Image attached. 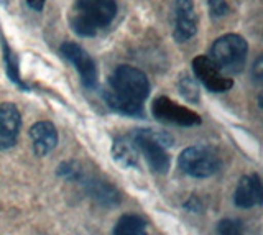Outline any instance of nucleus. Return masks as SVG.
<instances>
[{
  "instance_id": "nucleus-16",
  "label": "nucleus",
  "mask_w": 263,
  "mask_h": 235,
  "mask_svg": "<svg viewBox=\"0 0 263 235\" xmlns=\"http://www.w3.org/2000/svg\"><path fill=\"white\" fill-rule=\"evenodd\" d=\"M217 232L219 235H243L242 224L238 221H232V219L220 221L217 225Z\"/></svg>"
},
{
  "instance_id": "nucleus-18",
  "label": "nucleus",
  "mask_w": 263,
  "mask_h": 235,
  "mask_svg": "<svg viewBox=\"0 0 263 235\" xmlns=\"http://www.w3.org/2000/svg\"><path fill=\"white\" fill-rule=\"evenodd\" d=\"M208 5L214 17H224L229 12V5L226 0H208Z\"/></svg>"
},
{
  "instance_id": "nucleus-13",
  "label": "nucleus",
  "mask_w": 263,
  "mask_h": 235,
  "mask_svg": "<svg viewBox=\"0 0 263 235\" xmlns=\"http://www.w3.org/2000/svg\"><path fill=\"white\" fill-rule=\"evenodd\" d=\"M30 136L33 142V150L38 156H45L53 151L58 145V132L51 122H36L30 128Z\"/></svg>"
},
{
  "instance_id": "nucleus-15",
  "label": "nucleus",
  "mask_w": 263,
  "mask_h": 235,
  "mask_svg": "<svg viewBox=\"0 0 263 235\" xmlns=\"http://www.w3.org/2000/svg\"><path fill=\"white\" fill-rule=\"evenodd\" d=\"M114 235H146V221L135 214L122 216L114 227Z\"/></svg>"
},
{
  "instance_id": "nucleus-19",
  "label": "nucleus",
  "mask_w": 263,
  "mask_h": 235,
  "mask_svg": "<svg viewBox=\"0 0 263 235\" xmlns=\"http://www.w3.org/2000/svg\"><path fill=\"white\" fill-rule=\"evenodd\" d=\"M261 69H263V58L260 56V58L257 60V63L253 64V77L257 81L261 79Z\"/></svg>"
},
{
  "instance_id": "nucleus-11",
  "label": "nucleus",
  "mask_w": 263,
  "mask_h": 235,
  "mask_svg": "<svg viewBox=\"0 0 263 235\" xmlns=\"http://www.w3.org/2000/svg\"><path fill=\"white\" fill-rule=\"evenodd\" d=\"M22 117L15 104H0V150L12 148L20 135Z\"/></svg>"
},
{
  "instance_id": "nucleus-3",
  "label": "nucleus",
  "mask_w": 263,
  "mask_h": 235,
  "mask_svg": "<svg viewBox=\"0 0 263 235\" xmlns=\"http://www.w3.org/2000/svg\"><path fill=\"white\" fill-rule=\"evenodd\" d=\"M138 153L145 156L148 166L155 173L164 174L170 169L168 148L173 145V139L164 132H156L152 128H142L130 133Z\"/></svg>"
},
{
  "instance_id": "nucleus-9",
  "label": "nucleus",
  "mask_w": 263,
  "mask_h": 235,
  "mask_svg": "<svg viewBox=\"0 0 263 235\" xmlns=\"http://www.w3.org/2000/svg\"><path fill=\"white\" fill-rule=\"evenodd\" d=\"M61 53L64 58H68L74 64V68L78 69L84 86L94 87L97 83V69H96V64H94L92 58L86 53V50H82V48L76 43L68 42V43L61 45Z\"/></svg>"
},
{
  "instance_id": "nucleus-4",
  "label": "nucleus",
  "mask_w": 263,
  "mask_h": 235,
  "mask_svg": "<svg viewBox=\"0 0 263 235\" xmlns=\"http://www.w3.org/2000/svg\"><path fill=\"white\" fill-rule=\"evenodd\" d=\"M58 173L64 178H68L71 181H78L79 184L84 186L86 192L94 201H97L101 206L114 207L120 202V192L115 189L112 184L105 183L104 180H101V178H97V176L86 174L78 163H64L60 166Z\"/></svg>"
},
{
  "instance_id": "nucleus-17",
  "label": "nucleus",
  "mask_w": 263,
  "mask_h": 235,
  "mask_svg": "<svg viewBox=\"0 0 263 235\" xmlns=\"http://www.w3.org/2000/svg\"><path fill=\"white\" fill-rule=\"evenodd\" d=\"M179 87H181V91H183V95L186 97V99L189 101H199V89H197V86L194 84V81L191 77H183L181 79V83H179Z\"/></svg>"
},
{
  "instance_id": "nucleus-5",
  "label": "nucleus",
  "mask_w": 263,
  "mask_h": 235,
  "mask_svg": "<svg viewBox=\"0 0 263 235\" xmlns=\"http://www.w3.org/2000/svg\"><path fill=\"white\" fill-rule=\"evenodd\" d=\"M249 46L240 35H224L216 40L211 48V60L220 71L237 72L243 68Z\"/></svg>"
},
{
  "instance_id": "nucleus-6",
  "label": "nucleus",
  "mask_w": 263,
  "mask_h": 235,
  "mask_svg": "<svg viewBox=\"0 0 263 235\" xmlns=\"http://www.w3.org/2000/svg\"><path fill=\"white\" fill-rule=\"evenodd\" d=\"M179 169L193 178H208L220 169V158L209 147H189L181 151L178 158Z\"/></svg>"
},
{
  "instance_id": "nucleus-12",
  "label": "nucleus",
  "mask_w": 263,
  "mask_h": 235,
  "mask_svg": "<svg viewBox=\"0 0 263 235\" xmlns=\"http://www.w3.org/2000/svg\"><path fill=\"white\" fill-rule=\"evenodd\" d=\"M261 201H263V191H261V181L258 174L243 176L235 188L234 202L242 209H250L253 206L261 204Z\"/></svg>"
},
{
  "instance_id": "nucleus-7",
  "label": "nucleus",
  "mask_w": 263,
  "mask_h": 235,
  "mask_svg": "<svg viewBox=\"0 0 263 235\" xmlns=\"http://www.w3.org/2000/svg\"><path fill=\"white\" fill-rule=\"evenodd\" d=\"M153 115L161 122L175 124L179 127H193L201 124V117L191 109L179 105L178 102L168 99V97H156L153 102Z\"/></svg>"
},
{
  "instance_id": "nucleus-21",
  "label": "nucleus",
  "mask_w": 263,
  "mask_h": 235,
  "mask_svg": "<svg viewBox=\"0 0 263 235\" xmlns=\"http://www.w3.org/2000/svg\"><path fill=\"white\" fill-rule=\"evenodd\" d=\"M2 2H4V4H8V2H10V0H2Z\"/></svg>"
},
{
  "instance_id": "nucleus-1",
  "label": "nucleus",
  "mask_w": 263,
  "mask_h": 235,
  "mask_svg": "<svg viewBox=\"0 0 263 235\" xmlns=\"http://www.w3.org/2000/svg\"><path fill=\"white\" fill-rule=\"evenodd\" d=\"M150 92V83L137 68L123 66L115 68L109 77L105 89V101L114 110H119L127 115H142L143 102Z\"/></svg>"
},
{
  "instance_id": "nucleus-10",
  "label": "nucleus",
  "mask_w": 263,
  "mask_h": 235,
  "mask_svg": "<svg viewBox=\"0 0 263 235\" xmlns=\"http://www.w3.org/2000/svg\"><path fill=\"white\" fill-rule=\"evenodd\" d=\"M197 31V15L193 0H175V38L183 43Z\"/></svg>"
},
{
  "instance_id": "nucleus-8",
  "label": "nucleus",
  "mask_w": 263,
  "mask_h": 235,
  "mask_svg": "<svg viewBox=\"0 0 263 235\" xmlns=\"http://www.w3.org/2000/svg\"><path fill=\"white\" fill-rule=\"evenodd\" d=\"M193 68L196 77L212 92H226L232 87V79L222 74L217 64L211 58H208V56H197V58H194Z\"/></svg>"
},
{
  "instance_id": "nucleus-20",
  "label": "nucleus",
  "mask_w": 263,
  "mask_h": 235,
  "mask_svg": "<svg viewBox=\"0 0 263 235\" xmlns=\"http://www.w3.org/2000/svg\"><path fill=\"white\" fill-rule=\"evenodd\" d=\"M27 4L31 7L33 10L40 12V10H43V7H45V0H27Z\"/></svg>"
},
{
  "instance_id": "nucleus-2",
  "label": "nucleus",
  "mask_w": 263,
  "mask_h": 235,
  "mask_svg": "<svg viewBox=\"0 0 263 235\" xmlns=\"http://www.w3.org/2000/svg\"><path fill=\"white\" fill-rule=\"evenodd\" d=\"M117 15L115 0H76L69 13V25L81 36H96Z\"/></svg>"
},
{
  "instance_id": "nucleus-14",
  "label": "nucleus",
  "mask_w": 263,
  "mask_h": 235,
  "mask_svg": "<svg viewBox=\"0 0 263 235\" xmlns=\"http://www.w3.org/2000/svg\"><path fill=\"white\" fill-rule=\"evenodd\" d=\"M138 150L135 147L132 136H120L114 142L112 147V156L115 160V163L123 166V168H135L138 165Z\"/></svg>"
}]
</instances>
